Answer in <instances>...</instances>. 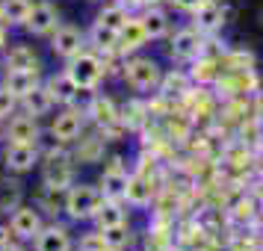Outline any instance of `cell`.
Wrapping results in <instances>:
<instances>
[{
  "label": "cell",
  "instance_id": "18",
  "mask_svg": "<svg viewBox=\"0 0 263 251\" xmlns=\"http://www.w3.org/2000/svg\"><path fill=\"white\" fill-rule=\"evenodd\" d=\"M222 77V60L216 56H198L192 60V71H190V80L198 86H210Z\"/></svg>",
  "mask_w": 263,
  "mask_h": 251
},
{
  "label": "cell",
  "instance_id": "7",
  "mask_svg": "<svg viewBox=\"0 0 263 251\" xmlns=\"http://www.w3.org/2000/svg\"><path fill=\"white\" fill-rule=\"evenodd\" d=\"M127 168L121 166V160L116 157L107 168H104V175H101V195L107 198V201H124V189H127Z\"/></svg>",
  "mask_w": 263,
  "mask_h": 251
},
{
  "label": "cell",
  "instance_id": "22",
  "mask_svg": "<svg viewBox=\"0 0 263 251\" xmlns=\"http://www.w3.org/2000/svg\"><path fill=\"white\" fill-rule=\"evenodd\" d=\"M45 86H48V92L53 95V101H57V104H74V98H77V92H80V89H77V83L68 77V71L53 74Z\"/></svg>",
  "mask_w": 263,
  "mask_h": 251
},
{
  "label": "cell",
  "instance_id": "15",
  "mask_svg": "<svg viewBox=\"0 0 263 251\" xmlns=\"http://www.w3.org/2000/svg\"><path fill=\"white\" fill-rule=\"evenodd\" d=\"M148 42V36H145V27L139 18H127L124 21V27L119 30V53H133V50H139Z\"/></svg>",
  "mask_w": 263,
  "mask_h": 251
},
{
  "label": "cell",
  "instance_id": "39",
  "mask_svg": "<svg viewBox=\"0 0 263 251\" xmlns=\"http://www.w3.org/2000/svg\"><path fill=\"white\" fill-rule=\"evenodd\" d=\"M0 251H24V248H21V245H9V242H6V245H3Z\"/></svg>",
  "mask_w": 263,
  "mask_h": 251
},
{
  "label": "cell",
  "instance_id": "38",
  "mask_svg": "<svg viewBox=\"0 0 263 251\" xmlns=\"http://www.w3.org/2000/svg\"><path fill=\"white\" fill-rule=\"evenodd\" d=\"M6 242H9V227H6V230H3V227H0V248H3V245H6Z\"/></svg>",
  "mask_w": 263,
  "mask_h": 251
},
{
  "label": "cell",
  "instance_id": "21",
  "mask_svg": "<svg viewBox=\"0 0 263 251\" xmlns=\"http://www.w3.org/2000/svg\"><path fill=\"white\" fill-rule=\"evenodd\" d=\"M57 101H53V95L48 92V86H36L33 92H27L24 98H21V107H24L27 115H33V119H39V115H45V112H50V107H53Z\"/></svg>",
  "mask_w": 263,
  "mask_h": 251
},
{
  "label": "cell",
  "instance_id": "5",
  "mask_svg": "<svg viewBox=\"0 0 263 251\" xmlns=\"http://www.w3.org/2000/svg\"><path fill=\"white\" fill-rule=\"evenodd\" d=\"M83 45H86V33L71 24H60L50 33V50H53V56L71 60V56H77L83 50Z\"/></svg>",
  "mask_w": 263,
  "mask_h": 251
},
{
  "label": "cell",
  "instance_id": "29",
  "mask_svg": "<svg viewBox=\"0 0 263 251\" xmlns=\"http://www.w3.org/2000/svg\"><path fill=\"white\" fill-rule=\"evenodd\" d=\"M101 237H104V242H107L109 251H121L130 245V230H127V222L124 225H112V227H101Z\"/></svg>",
  "mask_w": 263,
  "mask_h": 251
},
{
  "label": "cell",
  "instance_id": "13",
  "mask_svg": "<svg viewBox=\"0 0 263 251\" xmlns=\"http://www.w3.org/2000/svg\"><path fill=\"white\" fill-rule=\"evenodd\" d=\"M71 248H74V242H71L68 227L50 225V227H42L36 234V251H71Z\"/></svg>",
  "mask_w": 263,
  "mask_h": 251
},
{
  "label": "cell",
  "instance_id": "2",
  "mask_svg": "<svg viewBox=\"0 0 263 251\" xmlns=\"http://www.w3.org/2000/svg\"><path fill=\"white\" fill-rule=\"evenodd\" d=\"M65 71H68V77L77 83L80 92H92V89H98V83L104 80L107 65H104V60H101L98 53H86V50H80L77 56L68 60V68H65Z\"/></svg>",
  "mask_w": 263,
  "mask_h": 251
},
{
  "label": "cell",
  "instance_id": "32",
  "mask_svg": "<svg viewBox=\"0 0 263 251\" xmlns=\"http://www.w3.org/2000/svg\"><path fill=\"white\" fill-rule=\"evenodd\" d=\"M101 154H104V139H86L77 151V160L80 163H95Z\"/></svg>",
  "mask_w": 263,
  "mask_h": 251
},
{
  "label": "cell",
  "instance_id": "20",
  "mask_svg": "<svg viewBox=\"0 0 263 251\" xmlns=\"http://www.w3.org/2000/svg\"><path fill=\"white\" fill-rule=\"evenodd\" d=\"M192 86V80H190V71H168V74H163V80H160V95L163 98H186L192 92L190 89Z\"/></svg>",
  "mask_w": 263,
  "mask_h": 251
},
{
  "label": "cell",
  "instance_id": "24",
  "mask_svg": "<svg viewBox=\"0 0 263 251\" xmlns=\"http://www.w3.org/2000/svg\"><path fill=\"white\" fill-rule=\"evenodd\" d=\"M89 45L98 50V53H119V33L116 30H109V27L104 24H92V30H89Z\"/></svg>",
  "mask_w": 263,
  "mask_h": 251
},
{
  "label": "cell",
  "instance_id": "19",
  "mask_svg": "<svg viewBox=\"0 0 263 251\" xmlns=\"http://www.w3.org/2000/svg\"><path fill=\"white\" fill-rule=\"evenodd\" d=\"M6 71H39V56L27 45H15L6 50Z\"/></svg>",
  "mask_w": 263,
  "mask_h": 251
},
{
  "label": "cell",
  "instance_id": "17",
  "mask_svg": "<svg viewBox=\"0 0 263 251\" xmlns=\"http://www.w3.org/2000/svg\"><path fill=\"white\" fill-rule=\"evenodd\" d=\"M89 115L95 119V124L101 130H109L112 124H119L121 121V112L116 109V104L104 95H95L92 98V104H89Z\"/></svg>",
  "mask_w": 263,
  "mask_h": 251
},
{
  "label": "cell",
  "instance_id": "30",
  "mask_svg": "<svg viewBox=\"0 0 263 251\" xmlns=\"http://www.w3.org/2000/svg\"><path fill=\"white\" fill-rule=\"evenodd\" d=\"M21 204V183L18 180H0V210L9 213Z\"/></svg>",
  "mask_w": 263,
  "mask_h": 251
},
{
  "label": "cell",
  "instance_id": "10",
  "mask_svg": "<svg viewBox=\"0 0 263 251\" xmlns=\"http://www.w3.org/2000/svg\"><path fill=\"white\" fill-rule=\"evenodd\" d=\"M9 230H12L18 239H36V234L42 230V216H39L36 207H24L18 204L9 216Z\"/></svg>",
  "mask_w": 263,
  "mask_h": 251
},
{
  "label": "cell",
  "instance_id": "37",
  "mask_svg": "<svg viewBox=\"0 0 263 251\" xmlns=\"http://www.w3.org/2000/svg\"><path fill=\"white\" fill-rule=\"evenodd\" d=\"M6 48V24H3V21H0V50Z\"/></svg>",
  "mask_w": 263,
  "mask_h": 251
},
{
  "label": "cell",
  "instance_id": "28",
  "mask_svg": "<svg viewBox=\"0 0 263 251\" xmlns=\"http://www.w3.org/2000/svg\"><path fill=\"white\" fill-rule=\"evenodd\" d=\"M127 18H130V12H127V9H124V6H121L119 0H116V3H109V6H104V9H101V12H98V24H104V27H109V30H116V33H119L121 27H124V21H127Z\"/></svg>",
  "mask_w": 263,
  "mask_h": 251
},
{
  "label": "cell",
  "instance_id": "25",
  "mask_svg": "<svg viewBox=\"0 0 263 251\" xmlns=\"http://www.w3.org/2000/svg\"><path fill=\"white\" fill-rule=\"evenodd\" d=\"M142 27H145V36L148 38H163L168 33V15L160 9V6H145L142 12Z\"/></svg>",
  "mask_w": 263,
  "mask_h": 251
},
{
  "label": "cell",
  "instance_id": "12",
  "mask_svg": "<svg viewBox=\"0 0 263 251\" xmlns=\"http://www.w3.org/2000/svg\"><path fill=\"white\" fill-rule=\"evenodd\" d=\"M3 163H6V168L15 171V175L30 171V168L39 163V148L36 145H15V142H9L6 154H3Z\"/></svg>",
  "mask_w": 263,
  "mask_h": 251
},
{
  "label": "cell",
  "instance_id": "27",
  "mask_svg": "<svg viewBox=\"0 0 263 251\" xmlns=\"http://www.w3.org/2000/svg\"><path fill=\"white\" fill-rule=\"evenodd\" d=\"M98 222V230L101 227H112V225H124L127 222V210L121 207V201H107L104 198V204H101V210H98L95 216Z\"/></svg>",
  "mask_w": 263,
  "mask_h": 251
},
{
  "label": "cell",
  "instance_id": "36",
  "mask_svg": "<svg viewBox=\"0 0 263 251\" xmlns=\"http://www.w3.org/2000/svg\"><path fill=\"white\" fill-rule=\"evenodd\" d=\"M172 3H175L178 9H183V12H192L195 6H201L204 0H172Z\"/></svg>",
  "mask_w": 263,
  "mask_h": 251
},
{
  "label": "cell",
  "instance_id": "3",
  "mask_svg": "<svg viewBox=\"0 0 263 251\" xmlns=\"http://www.w3.org/2000/svg\"><path fill=\"white\" fill-rule=\"evenodd\" d=\"M121 77H124V83L130 86V89H136V92H151V89L160 86L163 71H160V65H157L154 60H148V56H133V60L124 62Z\"/></svg>",
  "mask_w": 263,
  "mask_h": 251
},
{
  "label": "cell",
  "instance_id": "40",
  "mask_svg": "<svg viewBox=\"0 0 263 251\" xmlns=\"http://www.w3.org/2000/svg\"><path fill=\"white\" fill-rule=\"evenodd\" d=\"M160 0H142V6H157Z\"/></svg>",
  "mask_w": 263,
  "mask_h": 251
},
{
  "label": "cell",
  "instance_id": "23",
  "mask_svg": "<svg viewBox=\"0 0 263 251\" xmlns=\"http://www.w3.org/2000/svg\"><path fill=\"white\" fill-rule=\"evenodd\" d=\"M36 86H39V71H6V77H3V89H9L18 101L27 92H33Z\"/></svg>",
  "mask_w": 263,
  "mask_h": 251
},
{
  "label": "cell",
  "instance_id": "33",
  "mask_svg": "<svg viewBox=\"0 0 263 251\" xmlns=\"http://www.w3.org/2000/svg\"><path fill=\"white\" fill-rule=\"evenodd\" d=\"M145 112H151L145 104H127V107H124V115H121V121H124L127 127H139V124L145 121Z\"/></svg>",
  "mask_w": 263,
  "mask_h": 251
},
{
  "label": "cell",
  "instance_id": "35",
  "mask_svg": "<svg viewBox=\"0 0 263 251\" xmlns=\"http://www.w3.org/2000/svg\"><path fill=\"white\" fill-rule=\"evenodd\" d=\"M15 107H18V98H15L9 89L0 86V119H9L15 112Z\"/></svg>",
  "mask_w": 263,
  "mask_h": 251
},
{
  "label": "cell",
  "instance_id": "8",
  "mask_svg": "<svg viewBox=\"0 0 263 251\" xmlns=\"http://www.w3.org/2000/svg\"><path fill=\"white\" fill-rule=\"evenodd\" d=\"M74 183V168L68 163L65 154H50L45 163V186L57 192H68V186Z\"/></svg>",
  "mask_w": 263,
  "mask_h": 251
},
{
  "label": "cell",
  "instance_id": "34",
  "mask_svg": "<svg viewBox=\"0 0 263 251\" xmlns=\"http://www.w3.org/2000/svg\"><path fill=\"white\" fill-rule=\"evenodd\" d=\"M77 248L80 251H107V242L101 237V230H92V234H83V237H80Z\"/></svg>",
  "mask_w": 263,
  "mask_h": 251
},
{
  "label": "cell",
  "instance_id": "6",
  "mask_svg": "<svg viewBox=\"0 0 263 251\" xmlns=\"http://www.w3.org/2000/svg\"><path fill=\"white\" fill-rule=\"evenodd\" d=\"M57 27H60V12H57L53 3L42 0V3L30 6V15H27V21H24V30L30 36H50Z\"/></svg>",
  "mask_w": 263,
  "mask_h": 251
},
{
  "label": "cell",
  "instance_id": "31",
  "mask_svg": "<svg viewBox=\"0 0 263 251\" xmlns=\"http://www.w3.org/2000/svg\"><path fill=\"white\" fill-rule=\"evenodd\" d=\"M251 65H254V56H251L249 50H231V53L225 56L228 71H249Z\"/></svg>",
  "mask_w": 263,
  "mask_h": 251
},
{
  "label": "cell",
  "instance_id": "41",
  "mask_svg": "<svg viewBox=\"0 0 263 251\" xmlns=\"http://www.w3.org/2000/svg\"><path fill=\"white\" fill-rule=\"evenodd\" d=\"M107 251H109V248H107Z\"/></svg>",
  "mask_w": 263,
  "mask_h": 251
},
{
  "label": "cell",
  "instance_id": "1",
  "mask_svg": "<svg viewBox=\"0 0 263 251\" xmlns=\"http://www.w3.org/2000/svg\"><path fill=\"white\" fill-rule=\"evenodd\" d=\"M101 204H104V195L98 186H89V183H77V186H68L65 192V204H62V210L68 213V219L74 222H89V219H95L98 210H101Z\"/></svg>",
  "mask_w": 263,
  "mask_h": 251
},
{
  "label": "cell",
  "instance_id": "16",
  "mask_svg": "<svg viewBox=\"0 0 263 251\" xmlns=\"http://www.w3.org/2000/svg\"><path fill=\"white\" fill-rule=\"evenodd\" d=\"M154 198V186H151V178H142L133 171L127 178V189H124V201L130 207H148Z\"/></svg>",
  "mask_w": 263,
  "mask_h": 251
},
{
  "label": "cell",
  "instance_id": "26",
  "mask_svg": "<svg viewBox=\"0 0 263 251\" xmlns=\"http://www.w3.org/2000/svg\"><path fill=\"white\" fill-rule=\"evenodd\" d=\"M30 6H33L30 0H3L0 3V21L6 27H24Z\"/></svg>",
  "mask_w": 263,
  "mask_h": 251
},
{
  "label": "cell",
  "instance_id": "9",
  "mask_svg": "<svg viewBox=\"0 0 263 251\" xmlns=\"http://www.w3.org/2000/svg\"><path fill=\"white\" fill-rule=\"evenodd\" d=\"M228 18L222 12V6H219V0H204L201 6H195L192 9V27L204 33V36H213L216 30H222Z\"/></svg>",
  "mask_w": 263,
  "mask_h": 251
},
{
  "label": "cell",
  "instance_id": "4",
  "mask_svg": "<svg viewBox=\"0 0 263 251\" xmlns=\"http://www.w3.org/2000/svg\"><path fill=\"white\" fill-rule=\"evenodd\" d=\"M204 45H207V36L204 33H198L195 27H183L168 42V56L178 60V62H192L204 53Z\"/></svg>",
  "mask_w": 263,
  "mask_h": 251
},
{
  "label": "cell",
  "instance_id": "14",
  "mask_svg": "<svg viewBox=\"0 0 263 251\" xmlns=\"http://www.w3.org/2000/svg\"><path fill=\"white\" fill-rule=\"evenodd\" d=\"M6 136L9 142L15 145H36L39 142V124L33 115H12L9 119V127H6Z\"/></svg>",
  "mask_w": 263,
  "mask_h": 251
},
{
  "label": "cell",
  "instance_id": "11",
  "mask_svg": "<svg viewBox=\"0 0 263 251\" xmlns=\"http://www.w3.org/2000/svg\"><path fill=\"white\" fill-rule=\"evenodd\" d=\"M80 130H83V112L80 109H62L53 119V124H50V133H53V139L60 145L77 142Z\"/></svg>",
  "mask_w": 263,
  "mask_h": 251
}]
</instances>
